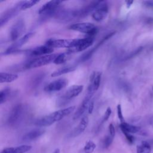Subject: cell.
I'll return each instance as SVG.
<instances>
[{"label":"cell","instance_id":"cell-1","mask_svg":"<svg viewBox=\"0 0 153 153\" xmlns=\"http://www.w3.org/2000/svg\"><path fill=\"white\" fill-rule=\"evenodd\" d=\"M75 106H71L56 111L37 120L35 122V125L38 127L50 126L54 123L62 120L63 118L69 115L72 112L74 111V110H75Z\"/></svg>","mask_w":153,"mask_h":153},{"label":"cell","instance_id":"cell-2","mask_svg":"<svg viewBox=\"0 0 153 153\" xmlns=\"http://www.w3.org/2000/svg\"><path fill=\"white\" fill-rule=\"evenodd\" d=\"M69 29L87 34V36L93 37L97 33V27L90 22H81L73 24L69 26Z\"/></svg>","mask_w":153,"mask_h":153},{"label":"cell","instance_id":"cell-3","mask_svg":"<svg viewBox=\"0 0 153 153\" xmlns=\"http://www.w3.org/2000/svg\"><path fill=\"white\" fill-rule=\"evenodd\" d=\"M79 39H49L45 44L51 48H74L78 44Z\"/></svg>","mask_w":153,"mask_h":153},{"label":"cell","instance_id":"cell-4","mask_svg":"<svg viewBox=\"0 0 153 153\" xmlns=\"http://www.w3.org/2000/svg\"><path fill=\"white\" fill-rule=\"evenodd\" d=\"M58 54H50L35 58L29 61L26 67L27 69H32L48 65L53 62Z\"/></svg>","mask_w":153,"mask_h":153},{"label":"cell","instance_id":"cell-5","mask_svg":"<svg viewBox=\"0 0 153 153\" xmlns=\"http://www.w3.org/2000/svg\"><path fill=\"white\" fill-rule=\"evenodd\" d=\"M62 2V1H50L44 4L39 10V14L44 17L52 16L55 14L60 4Z\"/></svg>","mask_w":153,"mask_h":153},{"label":"cell","instance_id":"cell-6","mask_svg":"<svg viewBox=\"0 0 153 153\" xmlns=\"http://www.w3.org/2000/svg\"><path fill=\"white\" fill-rule=\"evenodd\" d=\"M25 113V107L22 104L16 105L11 111L8 118V123L10 125H14L19 123Z\"/></svg>","mask_w":153,"mask_h":153},{"label":"cell","instance_id":"cell-7","mask_svg":"<svg viewBox=\"0 0 153 153\" xmlns=\"http://www.w3.org/2000/svg\"><path fill=\"white\" fill-rule=\"evenodd\" d=\"M34 35V32H30L27 33H26L23 36L17 39L13 45L9 47L5 52V54H11L13 52L16 51L19 48L23 46L26 42H27Z\"/></svg>","mask_w":153,"mask_h":153},{"label":"cell","instance_id":"cell-8","mask_svg":"<svg viewBox=\"0 0 153 153\" xmlns=\"http://www.w3.org/2000/svg\"><path fill=\"white\" fill-rule=\"evenodd\" d=\"M25 30V24L22 19L17 21L10 30V38L12 41H17Z\"/></svg>","mask_w":153,"mask_h":153},{"label":"cell","instance_id":"cell-9","mask_svg":"<svg viewBox=\"0 0 153 153\" xmlns=\"http://www.w3.org/2000/svg\"><path fill=\"white\" fill-rule=\"evenodd\" d=\"M102 1H94L91 2L88 5L74 11L72 15L74 17H83L87 16L91 12H94V11L99 7Z\"/></svg>","mask_w":153,"mask_h":153},{"label":"cell","instance_id":"cell-10","mask_svg":"<svg viewBox=\"0 0 153 153\" xmlns=\"http://www.w3.org/2000/svg\"><path fill=\"white\" fill-rule=\"evenodd\" d=\"M108 13V5L106 2L102 1L99 7L92 13V17L94 20L97 22H100L106 17Z\"/></svg>","mask_w":153,"mask_h":153},{"label":"cell","instance_id":"cell-11","mask_svg":"<svg viewBox=\"0 0 153 153\" xmlns=\"http://www.w3.org/2000/svg\"><path fill=\"white\" fill-rule=\"evenodd\" d=\"M94 41V38L93 37H88L87 36L84 38L79 39L77 45L72 48L69 49L68 51L70 53H76V52H80L85 50L88 47H90Z\"/></svg>","mask_w":153,"mask_h":153},{"label":"cell","instance_id":"cell-12","mask_svg":"<svg viewBox=\"0 0 153 153\" xmlns=\"http://www.w3.org/2000/svg\"><path fill=\"white\" fill-rule=\"evenodd\" d=\"M83 88L82 85H73L64 93L62 99L65 101L70 100L78 96L82 92Z\"/></svg>","mask_w":153,"mask_h":153},{"label":"cell","instance_id":"cell-13","mask_svg":"<svg viewBox=\"0 0 153 153\" xmlns=\"http://www.w3.org/2000/svg\"><path fill=\"white\" fill-rule=\"evenodd\" d=\"M68 84V80L65 78H60L51 81L47 84L44 90L47 92H54L62 90Z\"/></svg>","mask_w":153,"mask_h":153},{"label":"cell","instance_id":"cell-14","mask_svg":"<svg viewBox=\"0 0 153 153\" xmlns=\"http://www.w3.org/2000/svg\"><path fill=\"white\" fill-rule=\"evenodd\" d=\"M93 94H94V93H93V92L87 91L86 96H85L82 103H81V105H79V108H78L77 111L75 112V113L74 115L73 119L74 120L78 119L85 112L87 109H88V105H89L90 101L91 100V97H92Z\"/></svg>","mask_w":153,"mask_h":153},{"label":"cell","instance_id":"cell-15","mask_svg":"<svg viewBox=\"0 0 153 153\" xmlns=\"http://www.w3.org/2000/svg\"><path fill=\"white\" fill-rule=\"evenodd\" d=\"M100 79H101V73L99 72H94L90 75L89 84L87 88V91L89 92H96L100 84Z\"/></svg>","mask_w":153,"mask_h":153},{"label":"cell","instance_id":"cell-16","mask_svg":"<svg viewBox=\"0 0 153 153\" xmlns=\"http://www.w3.org/2000/svg\"><path fill=\"white\" fill-rule=\"evenodd\" d=\"M20 10V2L15 7L8 10L3 14L0 18V26L2 27L4 25L7 23L11 18L16 16Z\"/></svg>","mask_w":153,"mask_h":153},{"label":"cell","instance_id":"cell-17","mask_svg":"<svg viewBox=\"0 0 153 153\" xmlns=\"http://www.w3.org/2000/svg\"><path fill=\"white\" fill-rule=\"evenodd\" d=\"M89 122L88 117L87 116H84L83 117L81 120H80L79 124L78 126L73 130V131L71 132V137H76L81 134H82L86 128L88 126Z\"/></svg>","mask_w":153,"mask_h":153},{"label":"cell","instance_id":"cell-18","mask_svg":"<svg viewBox=\"0 0 153 153\" xmlns=\"http://www.w3.org/2000/svg\"><path fill=\"white\" fill-rule=\"evenodd\" d=\"M45 130L42 128H35L33 129L29 132L26 133L23 136V140L25 142H31L34 141L38 138H39L41 136H42L45 133Z\"/></svg>","mask_w":153,"mask_h":153},{"label":"cell","instance_id":"cell-19","mask_svg":"<svg viewBox=\"0 0 153 153\" xmlns=\"http://www.w3.org/2000/svg\"><path fill=\"white\" fill-rule=\"evenodd\" d=\"M115 32H116L115 31H114V32H111V33L107 34L105 36H104V37L101 39V41H99V42L97 43V44L94 48H93L91 50H90V51H88V52H87L86 53H85L84 54H83V56L81 57V60H83V61H85V60H87L89 59L91 57V56L93 55V54L96 51V50H97L100 45H102L105 41H107L108 39H109L110 38H111V37L115 33Z\"/></svg>","mask_w":153,"mask_h":153},{"label":"cell","instance_id":"cell-20","mask_svg":"<svg viewBox=\"0 0 153 153\" xmlns=\"http://www.w3.org/2000/svg\"><path fill=\"white\" fill-rule=\"evenodd\" d=\"M32 149V146L22 145L16 147H7L4 148L1 153H26Z\"/></svg>","mask_w":153,"mask_h":153},{"label":"cell","instance_id":"cell-21","mask_svg":"<svg viewBox=\"0 0 153 153\" xmlns=\"http://www.w3.org/2000/svg\"><path fill=\"white\" fill-rule=\"evenodd\" d=\"M54 49L48 45L45 44L44 45H40L37 47H35L33 50L31 51L32 55L35 56H42L45 55L50 54L53 53Z\"/></svg>","mask_w":153,"mask_h":153},{"label":"cell","instance_id":"cell-22","mask_svg":"<svg viewBox=\"0 0 153 153\" xmlns=\"http://www.w3.org/2000/svg\"><path fill=\"white\" fill-rule=\"evenodd\" d=\"M120 128L122 132H126L130 134L136 133L140 130V127L128 124L126 122L121 123L120 125Z\"/></svg>","mask_w":153,"mask_h":153},{"label":"cell","instance_id":"cell-23","mask_svg":"<svg viewBox=\"0 0 153 153\" xmlns=\"http://www.w3.org/2000/svg\"><path fill=\"white\" fill-rule=\"evenodd\" d=\"M18 77L19 75L16 74L1 72L0 73V82H11L14 81H16L18 78Z\"/></svg>","mask_w":153,"mask_h":153},{"label":"cell","instance_id":"cell-24","mask_svg":"<svg viewBox=\"0 0 153 153\" xmlns=\"http://www.w3.org/2000/svg\"><path fill=\"white\" fill-rule=\"evenodd\" d=\"M76 69V67L74 66H65L63 67L62 68L59 69L57 70H56V71L53 72L51 74V76L52 77H56V76H60L62 75L65 74H68L71 72H73L74 71H75Z\"/></svg>","mask_w":153,"mask_h":153},{"label":"cell","instance_id":"cell-25","mask_svg":"<svg viewBox=\"0 0 153 153\" xmlns=\"http://www.w3.org/2000/svg\"><path fill=\"white\" fill-rule=\"evenodd\" d=\"M137 153H151V148L146 141H142L136 147Z\"/></svg>","mask_w":153,"mask_h":153},{"label":"cell","instance_id":"cell-26","mask_svg":"<svg viewBox=\"0 0 153 153\" xmlns=\"http://www.w3.org/2000/svg\"><path fill=\"white\" fill-rule=\"evenodd\" d=\"M96 148V145L93 141L87 140L79 153H93Z\"/></svg>","mask_w":153,"mask_h":153},{"label":"cell","instance_id":"cell-27","mask_svg":"<svg viewBox=\"0 0 153 153\" xmlns=\"http://www.w3.org/2000/svg\"><path fill=\"white\" fill-rule=\"evenodd\" d=\"M71 54V53L69 51L59 54L56 57V58L55 59V60H54L53 63L56 65H60V64L64 63L65 62H66L68 60Z\"/></svg>","mask_w":153,"mask_h":153},{"label":"cell","instance_id":"cell-28","mask_svg":"<svg viewBox=\"0 0 153 153\" xmlns=\"http://www.w3.org/2000/svg\"><path fill=\"white\" fill-rule=\"evenodd\" d=\"M39 1L38 0H30V1H24L20 2V10H25L31 8L34 6L36 4L38 3Z\"/></svg>","mask_w":153,"mask_h":153},{"label":"cell","instance_id":"cell-29","mask_svg":"<svg viewBox=\"0 0 153 153\" xmlns=\"http://www.w3.org/2000/svg\"><path fill=\"white\" fill-rule=\"evenodd\" d=\"M10 94V89L5 88L2 90L0 92V104L4 103L8 98Z\"/></svg>","mask_w":153,"mask_h":153},{"label":"cell","instance_id":"cell-30","mask_svg":"<svg viewBox=\"0 0 153 153\" xmlns=\"http://www.w3.org/2000/svg\"><path fill=\"white\" fill-rule=\"evenodd\" d=\"M114 137H115L114 134H111V133H108V134L105 137V138L103 140V146H104V148H108L111 145V144L113 142V140L114 139Z\"/></svg>","mask_w":153,"mask_h":153},{"label":"cell","instance_id":"cell-31","mask_svg":"<svg viewBox=\"0 0 153 153\" xmlns=\"http://www.w3.org/2000/svg\"><path fill=\"white\" fill-rule=\"evenodd\" d=\"M117 115H118V117L120 120V121L121 123H124L125 122L124 121V118L123 115V112H122V108H121V106L120 104H118L117 106Z\"/></svg>","mask_w":153,"mask_h":153},{"label":"cell","instance_id":"cell-32","mask_svg":"<svg viewBox=\"0 0 153 153\" xmlns=\"http://www.w3.org/2000/svg\"><path fill=\"white\" fill-rule=\"evenodd\" d=\"M143 50V47H138L136 50H135L134 51L131 52L127 57V59H131V58H133L134 57V56H137V54H139L140 53H141V51H142Z\"/></svg>","mask_w":153,"mask_h":153},{"label":"cell","instance_id":"cell-33","mask_svg":"<svg viewBox=\"0 0 153 153\" xmlns=\"http://www.w3.org/2000/svg\"><path fill=\"white\" fill-rule=\"evenodd\" d=\"M111 113H112L111 108L110 107L107 108V109H106V111L104 114L103 117V122H105L109 119V118L110 117V116L111 115Z\"/></svg>","mask_w":153,"mask_h":153},{"label":"cell","instance_id":"cell-34","mask_svg":"<svg viewBox=\"0 0 153 153\" xmlns=\"http://www.w3.org/2000/svg\"><path fill=\"white\" fill-rule=\"evenodd\" d=\"M123 134H124L126 139L128 140V142L130 143H133L134 141V137L131 135V134H130V133H126V132H123Z\"/></svg>","mask_w":153,"mask_h":153},{"label":"cell","instance_id":"cell-35","mask_svg":"<svg viewBox=\"0 0 153 153\" xmlns=\"http://www.w3.org/2000/svg\"><path fill=\"white\" fill-rule=\"evenodd\" d=\"M143 4L146 7L153 10V1H144Z\"/></svg>","mask_w":153,"mask_h":153},{"label":"cell","instance_id":"cell-36","mask_svg":"<svg viewBox=\"0 0 153 153\" xmlns=\"http://www.w3.org/2000/svg\"><path fill=\"white\" fill-rule=\"evenodd\" d=\"M94 109V100H91L88 105V114H91L93 112Z\"/></svg>","mask_w":153,"mask_h":153},{"label":"cell","instance_id":"cell-37","mask_svg":"<svg viewBox=\"0 0 153 153\" xmlns=\"http://www.w3.org/2000/svg\"><path fill=\"white\" fill-rule=\"evenodd\" d=\"M133 1H126V7L127 8H129L131 5L133 4Z\"/></svg>","mask_w":153,"mask_h":153},{"label":"cell","instance_id":"cell-38","mask_svg":"<svg viewBox=\"0 0 153 153\" xmlns=\"http://www.w3.org/2000/svg\"><path fill=\"white\" fill-rule=\"evenodd\" d=\"M53 153H60V149L59 148L56 149Z\"/></svg>","mask_w":153,"mask_h":153},{"label":"cell","instance_id":"cell-39","mask_svg":"<svg viewBox=\"0 0 153 153\" xmlns=\"http://www.w3.org/2000/svg\"><path fill=\"white\" fill-rule=\"evenodd\" d=\"M151 125L152 126V128H153V120L151 121Z\"/></svg>","mask_w":153,"mask_h":153},{"label":"cell","instance_id":"cell-40","mask_svg":"<svg viewBox=\"0 0 153 153\" xmlns=\"http://www.w3.org/2000/svg\"><path fill=\"white\" fill-rule=\"evenodd\" d=\"M152 90H153V87H152Z\"/></svg>","mask_w":153,"mask_h":153}]
</instances>
